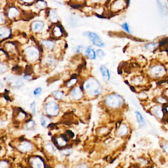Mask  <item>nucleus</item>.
Returning a JSON list of instances; mask_svg holds the SVG:
<instances>
[{"mask_svg":"<svg viewBox=\"0 0 168 168\" xmlns=\"http://www.w3.org/2000/svg\"><path fill=\"white\" fill-rule=\"evenodd\" d=\"M84 88L86 92L92 96H96L101 92V87L97 80L91 78L87 80L84 84Z\"/></svg>","mask_w":168,"mask_h":168,"instance_id":"nucleus-1","label":"nucleus"},{"mask_svg":"<svg viewBox=\"0 0 168 168\" xmlns=\"http://www.w3.org/2000/svg\"><path fill=\"white\" fill-rule=\"evenodd\" d=\"M106 103L109 107L116 108L121 106L123 102L122 98L118 94H112L107 96L106 99Z\"/></svg>","mask_w":168,"mask_h":168,"instance_id":"nucleus-2","label":"nucleus"},{"mask_svg":"<svg viewBox=\"0 0 168 168\" xmlns=\"http://www.w3.org/2000/svg\"><path fill=\"white\" fill-rule=\"evenodd\" d=\"M27 60L30 61H34L38 60L39 56L38 49L34 46L28 47L24 51Z\"/></svg>","mask_w":168,"mask_h":168,"instance_id":"nucleus-3","label":"nucleus"},{"mask_svg":"<svg viewBox=\"0 0 168 168\" xmlns=\"http://www.w3.org/2000/svg\"><path fill=\"white\" fill-rule=\"evenodd\" d=\"M85 36H87L89 39L92 41L94 45L100 47H103L105 46V44L103 41L96 33L91 32H87L85 33Z\"/></svg>","mask_w":168,"mask_h":168,"instance_id":"nucleus-4","label":"nucleus"},{"mask_svg":"<svg viewBox=\"0 0 168 168\" xmlns=\"http://www.w3.org/2000/svg\"><path fill=\"white\" fill-rule=\"evenodd\" d=\"M45 111L50 116H56L59 113V107L56 102L50 101L46 104Z\"/></svg>","mask_w":168,"mask_h":168,"instance_id":"nucleus-5","label":"nucleus"},{"mask_svg":"<svg viewBox=\"0 0 168 168\" xmlns=\"http://www.w3.org/2000/svg\"><path fill=\"white\" fill-rule=\"evenodd\" d=\"M165 70L162 65H153L149 69V74L153 77H160L165 74Z\"/></svg>","mask_w":168,"mask_h":168,"instance_id":"nucleus-6","label":"nucleus"},{"mask_svg":"<svg viewBox=\"0 0 168 168\" xmlns=\"http://www.w3.org/2000/svg\"><path fill=\"white\" fill-rule=\"evenodd\" d=\"M52 34L54 38H60L64 34V30L61 26L58 23L54 24L52 28Z\"/></svg>","mask_w":168,"mask_h":168,"instance_id":"nucleus-7","label":"nucleus"},{"mask_svg":"<svg viewBox=\"0 0 168 168\" xmlns=\"http://www.w3.org/2000/svg\"><path fill=\"white\" fill-rule=\"evenodd\" d=\"M125 5V0H115L111 5V10L118 12L122 10Z\"/></svg>","mask_w":168,"mask_h":168,"instance_id":"nucleus-8","label":"nucleus"},{"mask_svg":"<svg viewBox=\"0 0 168 168\" xmlns=\"http://www.w3.org/2000/svg\"><path fill=\"white\" fill-rule=\"evenodd\" d=\"M48 18L49 21L53 24H57L59 19L57 11L55 9H50L48 12Z\"/></svg>","mask_w":168,"mask_h":168,"instance_id":"nucleus-9","label":"nucleus"},{"mask_svg":"<svg viewBox=\"0 0 168 168\" xmlns=\"http://www.w3.org/2000/svg\"><path fill=\"white\" fill-rule=\"evenodd\" d=\"M44 27L43 22L41 21H35L33 22L31 25V29L34 33L40 32Z\"/></svg>","mask_w":168,"mask_h":168,"instance_id":"nucleus-10","label":"nucleus"},{"mask_svg":"<svg viewBox=\"0 0 168 168\" xmlns=\"http://www.w3.org/2000/svg\"><path fill=\"white\" fill-rule=\"evenodd\" d=\"M151 112L154 116L159 119H161L164 114L162 107L159 105H156L152 107Z\"/></svg>","mask_w":168,"mask_h":168,"instance_id":"nucleus-11","label":"nucleus"},{"mask_svg":"<svg viewBox=\"0 0 168 168\" xmlns=\"http://www.w3.org/2000/svg\"><path fill=\"white\" fill-rule=\"evenodd\" d=\"M100 71L102 75L103 80L104 82L108 81L110 78V74L109 69L104 65H101L100 68Z\"/></svg>","mask_w":168,"mask_h":168,"instance_id":"nucleus-12","label":"nucleus"},{"mask_svg":"<svg viewBox=\"0 0 168 168\" xmlns=\"http://www.w3.org/2000/svg\"><path fill=\"white\" fill-rule=\"evenodd\" d=\"M32 148V146L29 142H24L22 143L19 146L18 149L22 152H30Z\"/></svg>","mask_w":168,"mask_h":168,"instance_id":"nucleus-13","label":"nucleus"},{"mask_svg":"<svg viewBox=\"0 0 168 168\" xmlns=\"http://www.w3.org/2000/svg\"><path fill=\"white\" fill-rule=\"evenodd\" d=\"M71 95L73 99L75 100H79L81 99L83 96V92L81 89L78 87L74 88L72 91Z\"/></svg>","mask_w":168,"mask_h":168,"instance_id":"nucleus-14","label":"nucleus"},{"mask_svg":"<svg viewBox=\"0 0 168 168\" xmlns=\"http://www.w3.org/2000/svg\"><path fill=\"white\" fill-rule=\"evenodd\" d=\"M32 166L33 168H44L43 162L40 157H35L32 161Z\"/></svg>","mask_w":168,"mask_h":168,"instance_id":"nucleus-15","label":"nucleus"},{"mask_svg":"<svg viewBox=\"0 0 168 168\" xmlns=\"http://www.w3.org/2000/svg\"><path fill=\"white\" fill-rule=\"evenodd\" d=\"M136 116L137 121L141 128H143L146 126V121L142 116V114L138 111H136L135 112Z\"/></svg>","mask_w":168,"mask_h":168,"instance_id":"nucleus-16","label":"nucleus"},{"mask_svg":"<svg viewBox=\"0 0 168 168\" xmlns=\"http://www.w3.org/2000/svg\"><path fill=\"white\" fill-rule=\"evenodd\" d=\"M85 54L87 57L90 59L94 60L96 58V53L93 49L91 47L87 48L85 51Z\"/></svg>","mask_w":168,"mask_h":168,"instance_id":"nucleus-17","label":"nucleus"},{"mask_svg":"<svg viewBox=\"0 0 168 168\" xmlns=\"http://www.w3.org/2000/svg\"><path fill=\"white\" fill-rule=\"evenodd\" d=\"M41 43L45 48L50 50L54 49L55 46L54 42L51 40H44Z\"/></svg>","mask_w":168,"mask_h":168,"instance_id":"nucleus-18","label":"nucleus"},{"mask_svg":"<svg viewBox=\"0 0 168 168\" xmlns=\"http://www.w3.org/2000/svg\"><path fill=\"white\" fill-rule=\"evenodd\" d=\"M10 31L5 28H0V38H6L10 36Z\"/></svg>","mask_w":168,"mask_h":168,"instance_id":"nucleus-19","label":"nucleus"},{"mask_svg":"<svg viewBox=\"0 0 168 168\" xmlns=\"http://www.w3.org/2000/svg\"><path fill=\"white\" fill-rule=\"evenodd\" d=\"M36 6L39 10H44L47 7V4L44 0H38L36 3Z\"/></svg>","mask_w":168,"mask_h":168,"instance_id":"nucleus-20","label":"nucleus"},{"mask_svg":"<svg viewBox=\"0 0 168 168\" xmlns=\"http://www.w3.org/2000/svg\"><path fill=\"white\" fill-rule=\"evenodd\" d=\"M40 121L41 125L44 127L49 126V125H50V119L47 116H43L41 117Z\"/></svg>","mask_w":168,"mask_h":168,"instance_id":"nucleus-21","label":"nucleus"},{"mask_svg":"<svg viewBox=\"0 0 168 168\" xmlns=\"http://www.w3.org/2000/svg\"><path fill=\"white\" fill-rule=\"evenodd\" d=\"M128 132V129L126 125H122L119 128V133L120 136H124L126 135Z\"/></svg>","mask_w":168,"mask_h":168,"instance_id":"nucleus-22","label":"nucleus"},{"mask_svg":"<svg viewBox=\"0 0 168 168\" xmlns=\"http://www.w3.org/2000/svg\"><path fill=\"white\" fill-rule=\"evenodd\" d=\"M52 94L53 96L56 99L58 100H61L63 99L64 96V93L62 92H60L59 91H55L52 93Z\"/></svg>","mask_w":168,"mask_h":168,"instance_id":"nucleus-23","label":"nucleus"},{"mask_svg":"<svg viewBox=\"0 0 168 168\" xmlns=\"http://www.w3.org/2000/svg\"><path fill=\"white\" fill-rule=\"evenodd\" d=\"M34 125H35V122L33 120H29L26 125V129L27 130H30L33 128Z\"/></svg>","mask_w":168,"mask_h":168,"instance_id":"nucleus-24","label":"nucleus"},{"mask_svg":"<svg viewBox=\"0 0 168 168\" xmlns=\"http://www.w3.org/2000/svg\"><path fill=\"white\" fill-rule=\"evenodd\" d=\"M157 44L154 43H149L148 44H146V45L145 46V48L146 50H149V51H152L156 47Z\"/></svg>","mask_w":168,"mask_h":168,"instance_id":"nucleus-25","label":"nucleus"},{"mask_svg":"<svg viewBox=\"0 0 168 168\" xmlns=\"http://www.w3.org/2000/svg\"><path fill=\"white\" fill-rule=\"evenodd\" d=\"M45 148L48 152L50 153H54L55 151V148L51 144H48L46 145Z\"/></svg>","mask_w":168,"mask_h":168,"instance_id":"nucleus-26","label":"nucleus"},{"mask_svg":"<svg viewBox=\"0 0 168 168\" xmlns=\"http://www.w3.org/2000/svg\"><path fill=\"white\" fill-rule=\"evenodd\" d=\"M7 70V66L0 61V74L5 73Z\"/></svg>","mask_w":168,"mask_h":168,"instance_id":"nucleus-27","label":"nucleus"},{"mask_svg":"<svg viewBox=\"0 0 168 168\" xmlns=\"http://www.w3.org/2000/svg\"><path fill=\"white\" fill-rule=\"evenodd\" d=\"M161 148L165 153L168 155V143L164 142L161 144Z\"/></svg>","mask_w":168,"mask_h":168,"instance_id":"nucleus-28","label":"nucleus"},{"mask_svg":"<svg viewBox=\"0 0 168 168\" xmlns=\"http://www.w3.org/2000/svg\"><path fill=\"white\" fill-rule=\"evenodd\" d=\"M96 55L100 59H103L104 57L105 56L104 52L102 50H100V49H99L96 51Z\"/></svg>","mask_w":168,"mask_h":168,"instance_id":"nucleus-29","label":"nucleus"},{"mask_svg":"<svg viewBox=\"0 0 168 168\" xmlns=\"http://www.w3.org/2000/svg\"><path fill=\"white\" fill-rule=\"evenodd\" d=\"M156 101H157V102L159 104H165V103H167V99L164 97H158V98H157L156 99Z\"/></svg>","mask_w":168,"mask_h":168,"instance_id":"nucleus-30","label":"nucleus"},{"mask_svg":"<svg viewBox=\"0 0 168 168\" xmlns=\"http://www.w3.org/2000/svg\"><path fill=\"white\" fill-rule=\"evenodd\" d=\"M121 27L122 28V29L125 30L127 33H130V28H129L128 23H123L121 25Z\"/></svg>","mask_w":168,"mask_h":168,"instance_id":"nucleus-31","label":"nucleus"},{"mask_svg":"<svg viewBox=\"0 0 168 168\" xmlns=\"http://www.w3.org/2000/svg\"><path fill=\"white\" fill-rule=\"evenodd\" d=\"M36 102L35 101H33V102L31 104V105H30V108L31 109L33 114L34 116H36Z\"/></svg>","mask_w":168,"mask_h":168,"instance_id":"nucleus-32","label":"nucleus"},{"mask_svg":"<svg viewBox=\"0 0 168 168\" xmlns=\"http://www.w3.org/2000/svg\"><path fill=\"white\" fill-rule=\"evenodd\" d=\"M8 167V163L6 161H0V168H7Z\"/></svg>","mask_w":168,"mask_h":168,"instance_id":"nucleus-33","label":"nucleus"},{"mask_svg":"<svg viewBox=\"0 0 168 168\" xmlns=\"http://www.w3.org/2000/svg\"><path fill=\"white\" fill-rule=\"evenodd\" d=\"M138 162H139V163L141 164V165L142 166H146V165L148 163V162L144 158H140L138 159Z\"/></svg>","mask_w":168,"mask_h":168,"instance_id":"nucleus-34","label":"nucleus"},{"mask_svg":"<svg viewBox=\"0 0 168 168\" xmlns=\"http://www.w3.org/2000/svg\"><path fill=\"white\" fill-rule=\"evenodd\" d=\"M42 92V89L40 87H38L36 88L34 91H33V94L36 96H38V95H40Z\"/></svg>","mask_w":168,"mask_h":168,"instance_id":"nucleus-35","label":"nucleus"},{"mask_svg":"<svg viewBox=\"0 0 168 168\" xmlns=\"http://www.w3.org/2000/svg\"><path fill=\"white\" fill-rule=\"evenodd\" d=\"M77 80L76 78H72L71 79L69 80V81L68 82V83L67 84V87H71L72 85H74L77 82Z\"/></svg>","mask_w":168,"mask_h":168,"instance_id":"nucleus-36","label":"nucleus"},{"mask_svg":"<svg viewBox=\"0 0 168 168\" xmlns=\"http://www.w3.org/2000/svg\"><path fill=\"white\" fill-rule=\"evenodd\" d=\"M71 152V151L70 149H65L64 150L63 152H62V153L65 154V155H69L70 154Z\"/></svg>","mask_w":168,"mask_h":168,"instance_id":"nucleus-37","label":"nucleus"},{"mask_svg":"<svg viewBox=\"0 0 168 168\" xmlns=\"http://www.w3.org/2000/svg\"><path fill=\"white\" fill-rule=\"evenodd\" d=\"M83 48H84V47L82 46H78V47H77V48H76V51L78 53H80V52H81L83 50Z\"/></svg>","mask_w":168,"mask_h":168,"instance_id":"nucleus-38","label":"nucleus"},{"mask_svg":"<svg viewBox=\"0 0 168 168\" xmlns=\"http://www.w3.org/2000/svg\"><path fill=\"white\" fill-rule=\"evenodd\" d=\"M103 1V0H90V1L92 4H98Z\"/></svg>","mask_w":168,"mask_h":168,"instance_id":"nucleus-39","label":"nucleus"},{"mask_svg":"<svg viewBox=\"0 0 168 168\" xmlns=\"http://www.w3.org/2000/svg\"><path fill=\"white\" fill-rule=\"evenodd\" d=\"M77 168H88V167L87 165L83 164H81L80 165H79Z\"/></svg>","mask_w":168,"mask_h":168,"instance_id":"nucleus-40","label":"nucleus"},{"mask_svg":"<svg viewBox=\"0 0 168 168\" xmlns=\"http://www.w3.org/2000/svg\"><path fill=\"white\" fill-rule=\"evenodd\" d=\"M23 1L24 2H26V3H28V4H31V3H32L36 0H23Z\"/></svg>","mask_w":168,"mask_h":168,"instance_id":"nucleus-41","label":"nucleus"},{"mask_svg":"<svg viewBox=\"0 0 168 168\" xmlns=\"http://www.w3.org/2000/svg\"><path fill=\"white\" fill-rule=\"evenodd\" d=\"M24 79H26V80H30L32 79V76L31 75H26V76H24Z\"/></svg>","mask_w":168,"mask_h":168,"instance_id":"nucleus-42","label":"nucleus"},{"mask_svg":"<svg viewBox=\"0 0 168 168\" xmlns=\"http://www.w3.org/2000/svg\"><path fill=\"white\" fill-rule=\"evenodd\" d=\"M67 132L68 133V134L69 135V136H70L71 137H73L74 136V134L71 131H69V130H67Z\"/></svg>","mask_w":168,"mask_h":168,"instance_id":"nucleus-43","label":"nucleus"},{"mask_svg":"<svg viewBox=\"0 0 168 168\" xmlns=\"http://www.w3.org/2000/svg\"><path fill=\"white\" fill-rule=\"evenodd\" d=\"M165 97L166 98H167L168 99V89H167L166 91H165Z\"/></svg>","mask_w":168,"mask_h":168,"instance_id":"nucleus-44","label":"nucleus"},{"mask_svg":"<svg viewBox=\"0 0 168 168\" xmlns=\"http://www.w3.org/2000/svg\"><path fill=\"white\" fill-rule=\"evenodd\" d=\"M3 84H2V83L0 82V90L1 89H2V88H3Z\"/></svg>","mask_w":168,"mask_h":168,"instance_id":"nucleus-45","label":"nucleus"},{"mask_svg":"<svg viewBox=\"0 0 168 168\" xmlns=\"http://www.w3.org/2000/svg\"><path fill=\"white\" fill-rule=\"evenodd\" d=\"M77 2H84V1L85 0H75Z\"/></svg>","mask_w":168,"mask_h":168,"instance_id":"nucleus-46","label":"nucleus"},{"mask_svg":"<svg viewBox=\"0 0 168 168\" xmlns=\"http://www.w3.org/2000/svg\"><path fill=\"white\" fill-rule=\"evenodd\" d=\"M166 113H167L168 114V106L167 107H166Z\"/></svg>","mask_w":168,"mask_h":168,"instance_id":"nucleus-47","label":"nucleus"}]
</instances>
